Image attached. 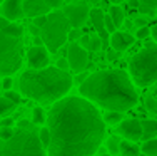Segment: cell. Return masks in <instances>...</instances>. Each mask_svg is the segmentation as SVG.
<instances>
[{"label":"cell","mask_w":157,"mask_h":156,"mask_svg":"<svg viewBox=\"0 0 157 156\" xmlns=\"http://www.w3.org/2000/svg\"><path fill=\"white\" fill-rule=\"evenodd\" d=\"M47 128V156H94L105 138L104 118L82 96H65L52 104Z\"/></svg>","instance_id":"cell-1"},{"label":"cell","mask_w":157,"mask_h":156,"mask_svg":"<svg viewBox=\"0 0 157 156\" xmlns=\"http://www.w3.org/2000/svg\"><path fill=\"white\" fill-rule=\"evenodd\" d=\"M78 92L87 101L117 113L132 109L139 101L132 79L122 69H107L89 74L87 79L78 86Z\"/></svg>","instance_id":"cell-2"},{"label":"cell","mask_w":157,"mask_h":156,"mask_svg":"<svg viewBox=\"0 0 157 156\" xmlns=\"http://www.w3.org/2000/svg\"><path fill=\"white\" fill-rule=\"evenodd\" d=\"M72 84L74 79L69 70H62L55 66H47L44 69H27L20 74L18 79L22 94L40 104H55L60 101L72 89Z\"/></svg>","instance_id":"cell-3"},{"label":"cell","mask_w":157,"mask_h":156,"mask_svg":"<svg viewBox=\"0 0 157 156\" xmlns=\"http://www.w3.org/2000/svg\"><path fill=\"white\" fill-rule=\"evenodd\" d=\"M24 62V27L0 17V76H12Z\"/></svg>","instance_id":"cell-4"},{"label":"cell","mask_w":157,"mask_h":156,"mask_svg":"<svg viewBox=\"0 0 157 156\" xmlns=\"http://www.w3.org/2000/svg\"><path fill=\"white\" fill-rule=\"evenodd\" d=\"M0 156H47L39 139V128L32 121H18L10 139H0Z\"/></svg>","instance_id":"cell-5"},{"label":"cell","mask_w":157,"mask_h":156,"mask_svg":"<svg viewBox=\"0 0 157 156\" xmlns=\"http://www.w3.org/2000/svg\"><path fill=\"white\" fill-rule=\"evenodd\" d=\"M129 76L139 87L157 82V44H149L129 61Z\"/></svg>","instance_id":"cell-6"},{"label":"cell","mask_w":157,"mask_h":156,"mask_svg":"<svg viewBox=\"0 0 157 156\" xmlns=\"http://www.w3.org/2000/svg\"><path fill=\"white\" fill-rule=\"evenodd\" d=\"M70 24L62 10H52L47 14V22L40 29V37L48 52H57L67 42Z\"/></svg>","instance_id":"cell-7"},{"label":"cell","mask_w":157,"mask_h":156,"mask_svg":"<svg viewBox=\"0 0 157 156\" xmlns=\"http://www.w3.org/2000/svg\"><path fill=\"white\" fill-rule=\"evenodd\" d=\"M67 61L74 72H84L89 64V52L80 44L70 42V46L67 47Z\"/></svg>","instance_id":"cell-8"},{"label":"cell","mask_w":157,"mask_h":156,"mask_svg":"<svg viewBox=\"0 0 157 156\" xmlns=\"http://www.w3.org/2000/svg\"><path fill=\"white\" fill-rule=\"evenodd\" d=\"M65 14L67 20H69L72 29H82L85 25V22L89 20L90 15V9L85 3H72V5H65L62 10Z\"/></svg>","instance_id":"cell-9"},{"label":"cell","mask_w":157,"mask_h":156,"mask_svg":"<svg viewBox=\"0 0 157 156\" xmlns=\"http://www.w3.org/2000/svg\"><path fill=\"white\" fill-rule=\"evenodd\" d=\"M0 17L7 18L10 22H17L22 17H25L24 14V2L22 0H3L0 3Z\"/></svg>","instance_id":"cell-10"},{"label":"cell","mask_w":157,"mask_h":156,"mask_svg":"<svg viewBox=\"0 0 157 156\" xmlns=\"http://www.w3.org/2000/svg\"><path fill=\"white\" fill-rule=\"evenodd\" d=\"M27 64L30 69H44L48 66V50L45 46H32L27 50Z\"/></svg>","instance_id":"cell-11"},{"label":"cell","mask_w":157,"mask_h":156,"mask_svg":"<svg viewBox=\"0 0 157 156\" xmlns=\"http://www.w3.org/2000/svg\"><path fill=\"white\" fill-rule=\"evenodd\" d=\"M119 133L127 141H139L142 139V122L139 119H122L119 122Z\"/></svg>","instance_id":"cell-12"},{"label":"cell","mask_w":157,"mask_h":156,"mask_svg":"<svg viewBox=\"0 0 157 156\" xmlns=\"http://www.w3.org/2000/svg\"><path fill=\"white\" fill-rule=\"evenodd\" d=\"M109 42H110L112 50H115V52H124V50L129 49V47L132 46L134 42H136V37L130 35V34H127V32L117 30V32H114V34L110 35Z\"/></svg>","instance_id":"cell-13"},{"label":"cell","mask_w":157,"mask_h":156,"mask_svg":"<svg viewBox=\"0 0 157 156\" xmlns=\"http://www.w3.org/2000/svg\"><path fill=\"white\" fill-rule=\"evenodd\" d=\"M89 18L92 20V25L95 27L97 35L102 39V42H107V40L110 39V34L105 30V22H104V18H105V14H104L102 10L99 9V7H95V9L90 10V15H89Z\"/></svg>","instance_id":"cell-14"},{"label":"cell","mask_w":157,"mask_h":156,"mask_svg":"<svg viewBox=\"0 0 157 156\" xmlns=\"http://www.w3.org/2000/svg\"><path fill=\"white\" fill-rule=\"evenodd\" d=\"M22 2H24V14L27 17L33 18L39 15H47L48 12H52L44 0H22Z\"/></svg>","instance_id":"cell-15"},{"label":"cell","mask_w":157,"mask_h":156,"mask_svg":"<svg viewBox=\"0 0 157 156\" xmlns=\"http://www.w3.org/2000/svg\"><path fill=\"white\" fill-rule=\"evenodd\" d=\"M140 122H142V139L144 141L152 139L157 134V121L145 119V121H140Z\"/></svg>","instance_id":"cell-16"},{"label":"cell","mask_w":157,"mask_h":156,"mask_svg":"<svg viewBox=\"0 0 157 156\" xmlns=\"http://www.w3.org/2000/svg\"><path fill=\"white\" fill-rule=\"evenodd\" d=\"M119 154L121 156H140V148L136 143H132V141H121Z\"/></svg>","instance_id":"cell-17"},{"label":"cell","mask_w":157,"mask_h":156,"mask_svg":"<svg viewBox=\"0 0 157 156\" xmlns=\"http://www.w3.org/2000/svg\"><path fill=\"white\" fill-rule=\"evenodd\" d=\"M109 15H110L112 22H114V25H115L117 29L124 25V22H125V12L121 9V5H110Z\"/></svg>","instance_id":"cell-18"},{"label":"cell","mask_w":157,"mask_h":156,"mask_svg":"<svg viewBox=\"0 0 157 156\" xmlns=\"http://www.w3.org/2000/svg\"><path fill=\"white\" fill-rule=\"evenodd\" d=\"M139 12L149 17L157 15V0H139Z\"/></svg>","instance_id":"cell-19"},{"label":"cell","mask_w":157,"mask_h":156,"mask_svg":"<svg viewBox=\"0 0 157 156\" xmlns=\"http://www.w3.org/2000/svg\"><path fill=\"white\" fill-rule=\"evenodd\" d=\"M15 107H17V104H13L10 99H7L5 96H0V116L2 118L12 114L13 111H15Z\"/></svg>","instance_id":"cell-20"},{"label":"cell","mask_w":157,"mask_h":156,"mask_svg":"<svg viewBox=\"0 0 157 156\" xmlns=\"http://www.w3.org/2000/svg\"><path fill=\"white\" fill-rule=\"evenodd\" d=\"M32 122L35 126H42L47 122V116H45V111L42 109V107H33L32 109Z\"/></svg>","instance_id":"cell-21"},{"label":"cell","mask_w":157,"mask_h":156,"mask_svg":"<svg viewBox=\"0 0 157 156\" xmlns=\"http://www.w3.org/2000/svg\"><path fill=\"white\" fill-rule=\"evenodd\" d=\"M142 153H145L147 156H157V138L144 141V144H142Z\"/></svg>","instance_id":"cell-22"},{"label":"cell","mask_w":157,"mask_h":156,"mask_svg":"<svg viewBox=\"0 0 157 156\" xmlns=\"http://www.w3.org/2000/svg\"><path fill=\"white\" fill-rule=\"evenodd\" d=\"M119 148H121V139L117 136H109L107 138V151L110 156L119 154Z\"/></svg>","instance_id":"cell-23"},{"label":"cell","mask_w":157,"mask_h":156,"mask_svg":"<svg viewBox=\"0 0 157 156\" xmlns=\"http://www.w3.org/2000/svg\"><path fill=\"white\" fill-rule=\"evenodd\" d=\"M122 119H124V114L117 113V111H107L104 116V122H107V124H119Z\"/></svg>","instance_id":"cell-24"},{"label":"cell","mask_w":157,"mask_h":156,"mask_svg":"<svg viewBox=\"0 0 157 156\" xmlns=\"http://www.w3.org/2000/svg\"><path fill=\"white\" fill-rule=\"evenodd\" d=\"M102 39H100L97 34H92L90 35V42H89V50H92V52H97V50H100L102 49Z\"/></svg>","instance_id":"cell-25"},{"label":"cell","mask_w":157,"mask_h":156,"mask_svg":"<svg viewBox=\"0 0 157 156\" xmlns=\"http://www.w3.org/2000/svg\"><path fill=\"white\" fill-rule=\"evenodd\" d=\"M39 139H40V143H42V146L47 150L48 144H50V131H48V128L39 129Z\"/></svg>","instance_id":"cell-26"},{"label":"cell","mask_w":157,"mask_h":156,"mask_svg":"<svg viewBox=\"0 0 157 156\" xmlns=\"http://www.w3.org/2000/svg\"><path fill=\"white\" fill-rule=\"evenodd\" d=\"M151 35V27H139L137 29V32H136V39H139V40H144V39H147V37Z\"/></svg>","instance_id":"cell-27"},{"label":"cell","mask_w":157,"mask_h":156,"mask_svg":"<svg viewBox=\"0 0 157 156\" xmlns=\"http://www.w3.org/2000/svg\"><path fill=\"white\" fill-rule=\"evenodd\" d=\"M145 107H147L151 113H157V99L152 98V96L145 98Z\"/></svg>","instance_id":"cell-28"},{"label":"cell","mask_w":157,"mask_h":156,"mask_svg":"<svg viewBox=\"0 0 157 156\" xmlns=\"http://www.w3.org/2000/svg\"><path fill=\"white\" fill-rule=\"evenodd\" d=\"M104 22H105V30L109 32L110 35L114 34V32H117V27L114 25V22H112V18H110V15H109V14L105 15V18H104Z\"/></svg>","instance_id":"cell-29"},{"label":"cell","mask_w":157,"mask_h":156,"mask_svg":"<svg viewBox=\"0 0 157 156\" xmlns=\"http://www.w3.org/2000/svg\"><path fill=\"white\" fill-rule=\"evenodd\" d=\"M12 134H13V128H0V139L2 141L10 139Z\"/></svg>","instance_id":"cell-30"},{"label":"cell","mask_w":157,"mask_h":156,"mask_svg":"<svg viewBox=\"0 0 157 156\" xmlns=\"http://www.w3.org/2000/svg\"><path fill=\"white\" fill-rule=\"evenodd\" d=\"M44 2H45V5H47L50 10H59V9L62 7L63 0H44Z\"/></svg>","instance_id":"cell-31"},{"label":"cell","mask_w":157,"mask_h":156,"mask_svg":"<svg viewBox=\"0 0 157 156\" xmlns=\"http://www.w3.org/2000/svg\"><path fill=\"white\" fill-rule=\"evenodd\" d=\"M82 34H80V29H70L69 30V35H67V40L70 42H75L77 39H80Z\"/></svg>","instance_id":"cell-32"},{"label":"cell","mask_w":157,"mask_h":156,"mask_svg":"<svg viewBox=\"0 0 157 156\" xmlns=\"http://www.w3.org/2000/svg\"><path fill=\"white\" fill-rule=\"evenodd\" d=\"M5 98L10 99L13 104H18V102H20V94H18V92H15V91H7V92H5Z\"/></svg>","instance_id":"cell-33"},{"label":"cell","mask_w":157,"mask_h":156,"mask_svg":"<svg viewBox=\"0 0 157 156\" xmlns=\"http://www.w3.org/2000/svg\"><path fill=\"white\" fill-rule=\"evenodd\" d=\"M45 22H47V15H39V17H33L32 25H35L37 29H42L44 25H45Z\"/></svg>","instance_id":"cell-34"},{"label":"cell","mask_w":157,"mask_h":156,"mask_svg":"<svg viewBox=\"0 0 157 156\" xmlns=\"http://www.w3.org/2000/svg\"><path fill=\"white\" fill-rule=\"evenodd\" d=\"M55 67H59V69H62V70H69L70 66H69V61H67L65 57H60L57 61V66H55Z\"/></svg>","instance_id":"cell-35"},{"label":"cell","mask_w":157,"mask_h":156,"mask_svg":"<svg viewBox=\"0 0 157 156\" xmlns=\"http://www.w3.org/2000/svg\"><path fill=\"white\" fill-rule=\"evenodd\" d=\"M2 89H5V91H10L12 89V77L7 76L2 79Z\"/></svg>","instance_id":"cell-36"},{"label":"cell","mask_w":157,"mask_h":156,"mask_svg":"<svg viewBox=\"0 0 157 156\" xmlns=\"http://www.w3.org/2000/svg\"><path fill=\"white\" fill-rule=\"evenodd\" d=\"M78 40H80L78 44H80V46L84 47V49H89V42H90V35H82Z\"/></svg>","instance_id":"cell-37"},{"label":"cell","mask_w":157,"mask_h":156,"mask_svg":"<svg viewBox=\"0 0 157 156\" xmlns=\"http://www.w3.org/2000/svg\"><path fill=\"white\" fill-rule=\"evenodd\" d=\"M134 24H136L137 27H145V25H147V18H144V17H137L136 20H134Z\"/></svg>","instance_id":"cell-38"},{"label":"cell","mask_w":157,"mask_h":156,"mask_svg":"<svg viewBox=\"0 0 157 156\" xmlns=\"http://www.w3.org/2000/svg\"><path fill=\"white\" fill-rule=\"evenodd\" d=\"M12 126H13V121H12V119H9V118L0 122V128H12Z\"/></svg>","instance_id":"cell-39"},{"label":"cell","mask_w":157,"mask_h":156,"mask_svg":"<svg viewBox=\"0 0 157 156\" xmlns=\"http://www.w3.org/2000/svg\"><path fill=\"white\" fill-rule=\"evenodd\" d=\"M151 37L154 39V42L157 44V24H154V25L151 27Z\"/></svg>","instance_id":"cell-40"},{"label":"cell","mask_w":157,"mask_h":156,"mask_svg":"<svg viewBox=\"0 0 157 156\" xmlns=\"http://www.w3.org/2000/svg\"><path fill=\"white\" fill-rule=\"evenodd\" d=\"M87 77H89V74H85V72H84V74H80V76H77V77H75V82H77V84H82L85 79H87Z\"/></svg>","instance_id":"cell-41"},{"label":"cell","mask_w":157,"mask_h":156,"mask_svg":"<svg viewBox=\"0 0 157 156\" xmlns=\"http://www.w3.org/2000/svg\"><path fill=\"white\" fill-rule=\"evenodd\" d=\"M130 9H139V0H127Z\"/></svg>","instance_id":"cell-42"},{"label":"cell","mask_w":157,"mask_h":156,"mask_svg":"<svg viewBox=\"0 0 157 156\" xmlns=\"http://www.w3.org/2000/svg\"><path fill=\"white\" fill-rule=\"evenodd\" d=\"M33 46H44L42 37H35V39H33Z\"/></svg>","instance_id":"cell-43"},{"label":"cell","mask_w":157,"mask_h":156,"mask_svg":"<svg viewBox=\"0 0 157 156\" xmlns=\"http://www.w3.org/2000/svg\"><path fill=\"white\" fill-rule=\"evenodd\" d=\"M109 2L112 3V5H121L122 2H127V0H109Z\"/></svg>","instance_id":"cell-44"},{"label":"cell","mask_w":157,"mask_h":156,"mask_svg":"<svg viewBox=\"0 0 157 156\" xmlns=\"http://www.w3.org/2000/svg\"><path fill=\"white\" fill-rule=\"evenodd\" d=\"M0 89H2V79H0Z\"/></svg>","instance_id":"cell-45"},{"label":"cell","mask_w":157,"mask_h":156,"mask_svg":"<svg viewBox=\"0 0 157 156\" xmlns=\"http://www.w3.org/2000/svg\"><path fill=\"white\" fill-rule=\"evenodd\" d=\"M99 156H110V154H99Z\"/></svg>","instance_id":"cell-46"},{"label":"cell","mask_w":157,"mask_h":156,"mask_svg":"<svg viewBox=\"0 0 157 156\" xmlns=\"http://www.w3.org/2000/svg\"><path fill=\"white\" fill-rule=\"evenodd\" d=\"M2 2H3V0H0V3H2Z\"/></svg>","instance_id":"cell-47"}]
</instances>
